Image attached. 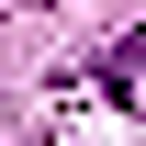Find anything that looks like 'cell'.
I'll return each mask as SVG.
<instances>
[{
  "instance_id": "cell-1",
  "label": "cell",
  "mask_w": 146,
  "mask_h": 146,
  "mask_svg": "<svg viewBox=\"0 0 146 146\" xmlns=\"http://www.w3.org/2000/svg\"><path fill=\"white\" fill-rule=\"evenodd\" d=\"M101 79H112V90H146V34H124V45H112V68H101Z\"/></svg>"
}]
</instances>
